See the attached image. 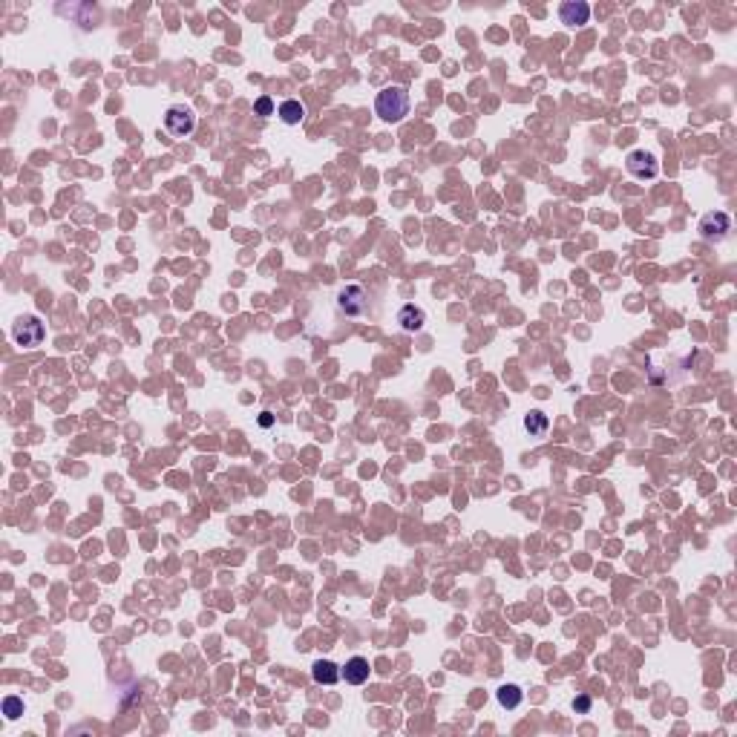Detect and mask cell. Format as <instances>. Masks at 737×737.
I'll use <instances>...</instances> for the list:
<instances>
[{
	"mask_svg": "<svg viewBox=\"0 0 737 737\" xmlns=\"http://www.w3.org/2000/svg\"><path fill=\"white\" fill-rule=\"evenodd\" d=\"M729 231H731V219H729V213H723V210L706 213V217L700 219V236L706 242H723L729 236Z\"/></svg>",
	"mask_w": 737,
	"mask_h": 737,
	"instance_id": "obj_4",
	"label": "cell"
},
{
	"mask_svg": "<svg viewBox=\"0 0 737 737\" xmlns=\"http://www.w3.org/2000/svg\"><path fill=\"white\" fill-rule=\"evenodd\" d=\"M409 92L403 89V87H397V84H392V87H386L384 92H377V101H374V112L384 118V122H389V124H397V122H403V118L409 115Z\"/></svg>",
	"mask_w": 737,
	"mask_h": 737,
	"instance_id": "obj_1",
	"label": "cell"
},
{
	"mask_svg": "<svg viewBox=\"0 0 737 737\" xmlns=\"http://www.w3.org/2000/svg\"><path fill=\"white\" fill-rule=\"evenodd\" d=\"M343 680L349 685H363L369 680V662L363 657H351L346 662V669H343Z\"/></svg>",
	"mask_w": 737,
	"mask_h": 737,
	"instance_id": "obj_9",
	"label": "cell"
},
{
	"mask_svg": "<svg viewBox=\"0 0 737 737\" xmlns=\"http://www.w3.org/2000/svg\"><path fill=\"white\" fill-rule=\"evenodd\" d=\"M312 677L317 685H335L343 677V671H340V665H335L331 659H317L312 665Z\"/></svg>",
	"mask_w": 737,
	"mask_h": 737,
	"instance_id": "obj_8",
	"label": "cell"
},
{
	"mask_svg": "<svg viewBox=\"0 0 737 737\" xmlns=\"http://www.w3.org/2000/svg\"><path fill=\"white\" fill-rule=\"evenodd\" d=\"M12 335H15V343L23 346V349H35L41 346L43 340V323L38 317H20L12 328Z\"/></svg>",
	"mask_w": 737,
	"mask_h": 737,
	"instance_id": "obj_6",
	"label": "cell"
},
{
	"mask_svg": "<svg viewBox=\"0 0 737 737\" xmlns=\"http://www.w3.org/2000/svg\"><path fill=\"white\" fill-rule=\"evenodd\" d=\"M495 697H498V703H502L507 711H513V708H518L521 706V700H525V694H521V688L518 685H513V683H507V685H502L495 692Z\"/></svg>",
	"mask_w": 737,
	"mask_h": 737,
	"instance_id": "obj_13",
	"label": "cell"
},
{
	"mask_svg": "<svg viewBox=\"0 0 737 737\" xmlns=\"http://www.w3.org/2000/svg\"><path fill=\"white\" fill-rule=\"evenodd\" d=\"M559 17H562V23H567V27H582V23H588V17H590V6L582 3V0H567V3L559 6Z\"/></svg>",
	"mask_w": 737,
	"mask_h": 737,
	"instance_id": "obj_7",
	"label": "cell"
},
{
	"mask_svg": "<svg viewBox=\"0 0 737 737\" xmlns=\"http://www.w3.org/2000/svg\"><path fill=\"white\" fill-rule=\"evenodd\" d=\"M254 112H256L259 118H268V115H274V101L268 98V95H263V98H256V104H254Z\"/></svg>",
	"mask_w": 737,
	"mask_h": 737,
	"instance_id": "obj_15",
	"label": "cell"
},
{
	"mask_svg": "<svg viewBox=\"0 0 737 737\" xmlns=\"http://www.w3.org/2000/svg\"><path fill=\"white\" fill-rule=\"evenodd\" d=\"M625 168H628V173L634 179H654L659 173V161L648 150H631L628 159H625Z\"/></svg>",
	"mask_w": 737,
	"mask_h": 737,
	"instance_id": "obj_5",
	"label": "cell"
},
{
	"mask_svg": "<svg viewBox=\"0 0 737 737\" xmlns=\"http://www.w3.org/2000/svg\"><path fill=\"white\" fill-rule=\"evenodd\" d=\"M271 421H274V418H271L268 412H263V418H259V423H263V426H271Z\"/></svg>",
	"mask_w": 737,
	"mask_h": 737,
	"instance_id": "obj_17",
	"label": "cell"
},
{
	"mask_svg": "<svg viewBox=\"0 0 737 737\" xmlns=\"http://www.w3.org/2000/svg\"><path fill=\"white\" fill-rule=\"evenodd\" d=\"M3 715H6L9 720H17V717L23 715V700H20V697H6V700H3Z\"/></svg>",
	"mask_w": 737,
	"mask_h": 737,
	"instance_id": "obj_14",
	"label": "cell"
},
{
	"mask_svg": "<svg viewBox=\"0 0 737 737\" xmlns=\"http://www.w3.org/2000/svg\"><path fill=\"white\" fill-rule=\"evenodd\" d=\"M525 430L530 432V438H544L548 430H550V418L544 412H539V409H533V412L525 415Z\"/></svg>",
	"mask_w": 737,
	"mask_h": 737,
	"instance_id": "obj_12",
	"label": "cell"
},
{
	"mask_svg": "<svg viewBox=\"0 0 737 737\" xmlns=\"http://www.w3.org/2000/svg\"><path fill=\"white\" fill-rule=\"evenodd\" d=\"M574 708H576V711H582V715H585V711L590 708V697H576V700H574Z\"/></svg>",
	"mask_w": 737,
	"mask_h": 737,
	"instance_id": "obj_16",
	"label": "cell"
},
{
	"mask_svg": "<svg viewBox=\"0 0 737 737\" xmlns=\"http://www.w3.org/2000/svg\"><path fill=\"white\" fill-rule=\"evenodd\" d=\"M397 323H400L403 331H421L423 323H426V314L421 312V308H415V305H403L400 314H397Z\"/></svg>",
	"mask_w": 737,
	"mask_h": 737,
	"instance_id": "obj_11",
	"label": "cell"
},
{
	"mask_svg": "<svg viewBox=\"0 0 737 737\" xmlns=\"http://www.w3.org/2000/svg\"><path fill=\"white\" fill-rule=\"evenodd\" d=\"M277 115L282 118V124H289V127L302 124V118H305V104L297 101V98H289V101H282V104H279Z\"/></svg>",
	"mask_w": 737,
	"mask_h": 737,
	"instance_id": "obj_10",
	"label": "cell"
},
{
	"mask_svg": "<svg viewBox=\"0 0 737 737\" xmlns=\"http://www.w3.org/2000/svg\"><path fill=\"white\" fill-rule=\"evenodd\" d=\"M194 127H196L194 110L176 104V107H170L168 112H164V130H168L173 138H187L190 133H194Z\"/></svg>",
	"mask_w": 737,
	"mask_h": 737,
	"instance_id": "obj_2",
	"label": "cell"
},
{
	"mask_svg": "<svg viewBox=\"0 0 737 737\" xmlns=\"http://www.w3.org/2000/svg\"><path fill=\"white\" fill-rule=\"evenodd\" d=\"M337 308L346 317H363L369 312V297L360 285H346V289L337 294Z\"/></svg>",
	"mask_w": 737,
	"mask_h": 737,
	"instance_id": "obj_3",
	"label": "cell"
}]
</instances>
